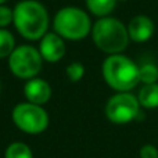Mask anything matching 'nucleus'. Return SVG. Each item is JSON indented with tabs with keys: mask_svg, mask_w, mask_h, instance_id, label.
<instances>
[{
	"mask_svg": "<svg viewBox=\"0 0 158 158\" xmlns=\"http://www.w3.org/2000/svg\"><path fill=\"white\" fill-rule=\"evenodd\" d=\"M137 100L140 107L144 108H157L158 107V83H147L140 89Z\"/></svg>",
	"mask_w": 158,
	"mask_h": 158,
	"instance_id": "nucleus-11",
	"label": "nucleus"
},
{
	"mask_svg": "<svg viewBox=\"0 0 158 158\" xmlns=\"http://www.w3.org/2000/svg\"><path fill=\"white\" fill-rule=\"evenodd\" d=\"M139 77L140 82L144 85L147 83H156L158 81V68L156 64L153 63H146L142 67H139Z\"/></svg>",
	"mask_w": 158,
	"mask_h": 158,
	"instance_id": "nucleus-15",
	"label": "nucleus"
},
{
	"mask_svg": "<svg viewBox=\"0 0 158 158\" xmlns=\"http://www.w3.org/2000/svg\"><path fill=\"white\" fill-rule=\"evenodd\" d=\"M6 2H7V0H0V6H2V4H4Z\"/></svg>",
	"mask_w": 158,
	"mask_h": 158,
	"instance_id": "nucleus-19",
	"label": "nucleus"
},
{
	"mask_svg": "<svg viewBox=\"0 0 158 158\" xmlns=\"http://www.w3.org/2000/svg\"><path fill=\"white\" fill-rule=\"evenodd\" d=\"M92 38L98 50L107 54H121L129 44L128 28L114 17H103L92 27Z\"/></svg>",
	"mask_w": 158,
	"mask_h": 158,
	"instance_id": "nucleus-2",
	"label": "nucleus"
},
{
	"mask_svg": "<svg viewBox=\"0 0 158 158\" xmlns=\"http://www.w3.org/2000/svg\"><path fill=\"white\" fill-rule=\"evenodd\" d=\"M65 74L71 82H79L85 75L83 64L78 63V61H74V63L68 64V67H67V69H65Z\"/></svg>",
	"mask_w": 158,
	"mask_h": 158,
	"instance_id": "nucleus-16",
	"label": "nucleus"
},
{
	"mask_svg": "<svg viewBox=\"0 0 158 158\" xmlns=\"http://www.w3.org/2000/svg\"><path fill=\"white\" fill-rule=\"evenodd\" d=\"M117 0H86V7L96 17H108L115 8Z\"/></svg>",
	"mask_w": 158,
	"mask_h": 158,
	"instance_id": "nucleus-12",
	"label": "nucleus"
},
{
	"mask_svg": "<svg viewBox=\"0 0 158 158\" xmlns=\"http://www.w3.org/2000/svg\"><path fill=\"white\" fill-rule=\"evenodd\" d=\"M140 158H158V150L153 144H144L140 148Z\"/></svg>",
	"mask_w": 158,
	"mask_h": 158,
	"instance_id": "nucleus-18",
	"label": "nucleus"
},
{
	"mask_svg": "<svg viewBox=\"0 0 158 158\" xmlns=\"http://www.w3.org/2000/svg\"><path fill=\"white\" fill-rule=\"evenodd\" d=\"M43 58L36 47L21 44L8 57L10 71L19 79H32L40 72Z\"/></svg>",
	"mask_w": 158,
	"mask_h": 158,
	"instance_id": "nucleus-6",
	"label": "nucleus"
},
{
	"mask_svg": "<svg viewBox=\"0 0 158 158\" xmlns=\"http://www.w3.org/2000/svg\"><path fill=\"white\" fill-rule=\"evenodd\" d=\"M15 49V39L13 33L6 28H0V58L10 57Z\"/></svg>",
	"mask_w": 158,
	"mask_h": 158,
	"instance_id": "nucleus-14",
	"label": "nucleus"
},
{
	"mask_svg": "<svg viewBox=\"0 0 158 158\" xmlns=\"http://www.w3.org/2000/svg\"><path fill=\"white\" fill-rule=\"evenodd\" d=\"M11 118L19 131L29 135H39L44 132L50 122L43 106L32 104L29 101L17 104L11 112Z\"/></svg>",
	"mask_w": 158,
	"mask_h": 158,
	"instance_id": "nucleus-5",
	"label": "nucleus"
},
{
	"mask_svg": "<svg viewBox=\"0 0 158 158\" xmlns=\"http://www.w3.org/2000/svg\"><path fill=\"white\" fill-rule=\"evenodd\" d=\"M154 22L151 18L146 15H136L131 19L128 25V33L131 40L137 42V43H143L151 39L154 35Z\"/></svg>",
	"mask_w": 158,
	"mask_h": 158,
	"instance_id": "nucleus-10",
	"label": "nucleus"
},
{
	"mask_svg": "<svg viewBox=\"0 0 158 158\" xmlns=\"http://www.w3.org/2000/svg\"><path fill=\"white\" fill-rule=\"evenodd\" d=\"M4 158H33L29 146L22 142H14L6 148Z\"/></svg>",
	"mask_w": 158,
	"mask_h": 158,
	"instance_id": "nucleus-13",
	"label": "nucleus"
},
{
	"mask_svg": "<svg viewBox=\"0 0 158 158\" xmlns=\"http://www.w3.org/2000/svg\"><path fill=\"white\" fill-rule=\"evenodd\" d=\"M13 24L22 38L40 40L49 29V13L38 0H22L13 8Z\"/></svg>",
	"mask_w": 158,
	"mask_h": 158,
	"instance_id": "nucleus-1",
	"label": "nucleus"
},
{
	"mask_svg": "<svg viewBox=\"0 0 158 158\" xmlns=\"http://www.w3.org/2000/svg\"><path fill=\"white\" fill-rule=\"evenodd\" d=\"M53 28L57 35L67 40H82L92 32V22L82 8L63 7L53 19Z\"/></svg>",
	"mask_w": 158,
	"mask_h": 158,
	"instance_id": "nucleus-4",
	"label": "nucleus"
},
{
	"mask_svg": "<svg viewBox=\"0 0 158 158\" xmlns=\"http://www.w3.org/2000/svg\"><path fill=\"white\" fill-rule=\"evenodd\" d=\"M103 78L111 89L129 92L140 82L139 67L122 54H111L103 63Z\"/></svg>",
	"mask_w": 158,
	"mask_h": 158,
	"instance_id": "nucleus-3",
	"label": "nucleus"
},
{
	"mask_svg": "<svg viewBox=\"0 0 158 158\" xmlns=\"http://www.w3.org/2000/svg\"><path fill=\"white\" fill-rule=\"evenodd\" d=\"M39 53L47 63H58L65 56V42L56 32H47L39 40Z\"/></svg>",
	"mask_w": 158,
	"mask_h": 158,
	"instance_id": "nucleus-8",
	"label": "nucleus"
},
{
	"mask_svg": "<svg viewBox=\"0 0 158 158\" xmlns=\"http://www.w3.org/2000/svg\"><path fill=\"white\" fill-rule=\"evenodd\" d=\"M24 94L27 101L38 106H43L52 98V86L49 82L40 78L28 79L24 86Z\"/></svg>",
	"mask_w": 158,
	"mask_h": 158,
	"instance_id": "nucleus-9",
	"label": "nucleus"
},
{
	"mask_svg": "<svg viewBox=\"0 0 158 158\" xmlns=\"http://www.w3.org/2000/svg\"><path fill=\"white\" fill-rule=\"evenodd\" d=\"M140 112V103L129 92H118L106 104V117L115 125H125L136 119Z\"/></svg>",
	"mask_w": 158,
	"mask_h": 158,
	"instance_id": "nucleus-7",
	"label": "nucleus"
},
{
	"mask_svg": "<svg viewBox=\"0 0 158 158\" xmlns=\"http://www.w3.org/2000/svg\"><path fill=\"white\" fill-rule=\"evenodd\" d=\"M14 11L13 8L7 7L6 4L0 6V28H7L13 22Z\"/></svg>",
	"mask_w": 158,
	"mask_h": 158,
	"instance_id": "nucleus-17",
	"label": "nucleus"
}]
</instances>
